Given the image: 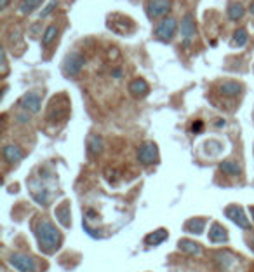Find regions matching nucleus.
Segmentation results:
<instances>
[{
    "mask_svg": "<svg viewBox=\"0 0 254 272\" xmlns=\"http://www.w3.org/2000/svg\"><path fill=\"white\" fill-rule=\"evenodd\" d=\"M35 234L39 239V246L44 253H54L61 246V234L50 220L42 218L35 225Z\"/></svg>",
    "mask_w": 254,
    "mask_h": 272,
    "instance_id": "obj_1",
    "label": "nucleus"
},
{
    "mask_svg": "<svg viewBox=\"0 0 254 272\" xmlns=\"http://www.w3.org/2000/svg\"><path fill=\"white\" fill-rule=\"evenodd\" d=\"M84 65H86V58L82 56L77 51H73V53L66 54L65 59H63V74L66 75V77H77V75L82 72Z\"/></svg>",
    "mask_w": 254,
    "mask_h": 272,
    "instance_id": "obj_2",
    "label": "nucleus"
},
{
    "mask_svg": "<svg viewBox=\"0 0 254 272\" xmlns=\"http://www.w3.org/2000/svg\"><path fill=\"white\" fill-rule=\"evenodd\" d=\"M9 263L19 272H39V263L30 255L12 253L9 257Z\"/></svg>",
    "mask_w": 254,
    "mask_h": 272,
    "instance_id": "obj_3",
    "label": "nucleus"
},
{
    "mask_svg": "<svg viewBox=\"0 0 254 272\" xmlns=\"http://www.w3.org/2000/svg\"><path fill=\"white\" fill-rule=\"evenodd\" d=\"M176 30H177V21L174 18H171V16H167V18H164L159 25H157L155 35H157V39L162 40V42H171L176 33Z\"/></svg>",
    "mask_w": 254,
    "mask_h": 272,
    "instance_id": "obj_4",
    "label": "nucleus"
},
{
    "mask_svg": "<svg viewBox=\"0 0 254 272\" xmlns=\"http://www.w3.org/2000/svg\"><path fill=\"white\" fill-rule=\"evenodd\" d=\"M138 161L145 166L155 164L159 161V147L154 142H145L138 148Z\"/></svg>",
    "mask_w": 254,
    "mask_h": 272,
    "instance_id": "obj_5",
    "label": "nucleus"
},
{
    "mask_svg": "<svg viewBox=\"0 0 254 272\" xmlns=\"http://www.w3.org/2000/svg\"><path fill=\"white\" fill-rule=\"evenodd\" d=\"M195 16L193 14H185L183 19H181V39H183V46L188 48L192 44V40L195 39Z\"/></svg>",
    "mask_w": 254,
    "mask_h": 272,
    "instance_id": "obj_6",
    "label": "nucleus"
},
{
    "mask_svg": "<svg viewBox=\"0 0 254 272\" xmlns=\"http://www.w3.org/2000/svg\"><path fill=\"white\" fill-rule=\"evenodd\" d=\"M19 107L30 114H39L42 107V98L37 91L24 93V95L19 98Z\"/></svg>",
    "mask_w": 254,
    "mask_h": 272,
    "instance_id": "obj_7",
    "label": "nucleus"
},
{
    "mask_svg": "<svg viewBox=\"0 0 254 272\" xmlns=\"http://www.w3.org/2000/svg\"><path fill=\"white\" fill-rule=\"evenodd\" d=\"M225 215L228 218L234 222L237 227L244 229V231H247V229H251V223H249V218L247 215L244 213V210L240 206H237V204H230V206L225 210Z\"/></svg>",
    "mask_w": 254,
    "mask_h": 272,
    "instance_id": "obj_8",
    "label": "nucleus"
},
{
    "mask_svg": "<svg viewBox=\"0 0 254 272\" xmlns=\"http://www.w3.org/2000/svg\"><path fill=\"white\" fill-rule=\"evenodd\" d=\"M172 2L171 0H150L146 6V14L150 19H157L166 16L169 11H171Z\"/></svg>",
    "mask_w": 254,
    "mask_h": 272,
    "instance_id": "obj_9",
    "label": "nucleus"
},
{
    "mask_svg": "<svg viewBox=\"0 0 254 272\" xmlns=\"http://www.w3.org/2000/svg\"><path fill=\"white\" fill-rule=\"evenodd\" d=\"M107 27L112 30V32L125 35V33H131L134 30V23H133V19L125 18V16H122V14H120V21H117V14H113L108 18Z\"/></svg>",
    "mask_w": 254,
    "mask_h": 272,
    "instance_id": "obj_10",
    "label": "nucleus"
},
{
    "mask_svg": "<svg viewBox=\"0 0 254 272\" xmlns=\"http://www.w3.org/2000/svg\"><path fill=\"white\" fill-rule=\"evenodd\" d=\"M68 112H70L68 101H65L63 105H58V98H54L53 103H50V107H49L47 119L49 121H59V119H65L66 116H68Z\"/></svg>",
    "mask_w": 254,
    "mask_h": 272,
    "instance_id": "obj_11",
    "label": "nucleus"
},
{
    "mask_svg": "<svg viewBox=\"0 0 254 272\" xmlns=\"http://www.w3.org/2000/svg\"><path fill=\"white\" fill-rule=\"evenodd\" d=\"M2 154H4V159H6L9 164H18L19 161H23V157H24L23 148L18 147V145H12V143L2 148Z\"/></svg>",
    "mask_w": 254,
    "mask_h": 272,
    "instance_id": "obj_12",
    "label": "nucleus"
},
{
    "mask_svg": "<svg viewBox=\"0 0 254 272\" xmlns=\"http://www.w3.org/2000/svg\"><path fill=\"white\" fill-rule=\"evenodd\" d=\"M209 241L214 244H223V243H228V232L226 229L223 227V225L219 223H213L209 229Z\"/></svg>",
    "mask_w": 254,
    "mask_h": 272,
    "instance_id": "obj_13",
    "label": "nucleus"
},
{
    "mask_svg": "<svg viewBox=\"0 0 254 272\" xmlns=\"http://www.w3.org/2000/svg\"><path fill=\"white\" fill-rule=\"evenodd\" d=\"M129 93L134 98H145V96H148V93H150V86H148V82H146L145 79L138 77V79L131 80Z\"/></svg>",
    "mask_w": 254,
    "mask_h": 272,
    "instance_id": "obj_14",
    "label": "nucleus"
},
{
    "mask_svg": "<svg viewBox=\"0 0 254 272\" xmlns=\"http://www.w3.org/2000/svg\"><path fill=\"white\" fill-rule=\"evenodd\" d=\"M219 95L221 96H226V98H237L242 93V84L235 82V80H226V82L219 84Z\"/></svg>",
    "mask_w": 254,
    "mask_h": 272,
    "instance_id": "obj_15",
    "label": "nucleus"
},
{
    "mask_svg": "<svg viewBox=\"0 0 254 272\" xmlns=\"http://www.w3.org/2000/svg\"><path fill=\"white\" fill-rule=\"evenodd\" d=\"M177 250L186 255H192V257H200L202 255V246L190 239H181L180 243H177Z\"/></svg>",
    "mask_w": 254,
    "mask_h": 272,
    "instance_id": "obj_16",
    "label": "nucleus"
},
{
    "mask_svg": "<svg viewBox=\"0 0 254 272\" xmlns=\"http://www.w3.org/2000/svg\"><path fill=\"white\" fill-rule=\"evenodd\" d=\"M219 171L225 173L226 176H239L240 173H242V166H240L237 161H223L221 164H219Z\"/></svg>",
    "mask_w": 254,
    "mask_h": 272,
    "instance_id": "obj_17",
    "label": "nucleus"
},
{
    "mask_svg": "<svg viewBox=\"0 0 254 272\" xmlns=\"http://www.w3.org/2000/svg\"><path fill=\"white\" fill-rule=\"evenodd\" d=\"M167 237H169V232L166 231V229H157V231L148 234V236L145 237V243L148 246H159V244H162Z\"/></svg>",
    "mask_w": 254,
    "mask_h": 272,
    "instance_id": "obj_18",
    "label": "nucleus"
},
{
    "mask_svg": "<svg viewBox=\"0 0 254 272\" xmlns=\"http://www.w3.org/2000/svg\"><path fill=\"white\" fill-rule=\"evenodd\" d=\"M87 150L91 155H99L103 152V140L98 134H91L87 138Z\"/></svg>",
    "mask_w": 254,
    "mask_h": 272,
    "instance_id": "obj_19",
    "label": "nucleus"
},
{
    "mask_svg": "<svg viewBox=\"0 0 254 272\" xmlns=\"http://www.w3.org/2000/svg\"><path fill=\"white\" fill-rule=\"evenodd\" d=\"M206 218H192V220H188V222L185 223V231L186 232H190V234H202L204 232V229H206Z\"/></svg>",
    "mask_w": 254,
    "mask_h": 272,
    "instance_id": "obj_20",
    "label": "nucleus"
},
{
    "mask_svg": "<svg viewBox=\"0 0 254 272\" xmlns=\"http://www.w3.org/2000/svg\"><path fill=\"white\" fill-rule=\"evenodd\" d=\"M56 218L59 220V223H61V225L70 227L71 220H70V206H68V202H63L61 206L56 208Z\"/></svg>",
    "mask_w": 254,
    "mask_h": 272,
    "instance_id": "obj_21",
    "label": "nucleus"
},
{
    "mask_svg": "<svg viewBox=\"0 0 254 272\" xmlns=\"http://www.w3.org/2000/svg\"><path fill=\"white\" fill-rule=\"evenodd\" d=\"M42 2H44V0H23V2L19 4V12L24 16L32 14V12H35L42 6Z\"/></svg>",
    "mask_w": 254,
    "mask_h": 272,
    "instance_id": "obj_22",
    "label": "nucleus"
},
{
    "mask_svg": "<svg viewBox=\"0 0 254 272\" xmlns=\"http://www.w3.org/2000/svg\"><path fill=\"white\" fill-rule=\"evenodd\" d=\"M244 6L240 2H234L230 4V7H228V18H230V21H240L244 18Z\"/></svg>",
    "mask_w": 254,
    "mask_h": 272,
    "instance_id": "obj_23",
    "label": "nucleus"
},
{
    "mask_svg": "<svg viewBox=\"0 0 254 272\" xmlns=\"http://www.w3.org/2000/svg\"><path fill=\"white\" fill-rule=\"evenodd\" d=\"M249 40V33L245 28H237L234 32V39H232V44L235 46V48H244L245 44H247Z\"/></svg>",
    "mask_w": 254,
    "mask_h": 272,
    "instance_id": "obj_24",
    "label": "nucleus"
},
{
    "mask_svg": "<svg viewBox=\"0 0 254 272\" xmlns=\"http://www.w3.org/2000/svg\"><path fill=\"white\" fill-rule=\"evenodd\" d=\"M58 33H59V30H58V27H54V25L45 28L44 35H42V48H49V46L56 40Z\"/></svg>",
    "mask_w": 254,
    "mask_h": 272,
    "instance_id": "obj_25",
    "label": "nucleus"
},
{
    "mask_svg": "<svg viewBox=\"0 0 254 272\" xmlns=\"http://www.w3.org/2000/svg\"><path fill=\"white\" fill-rule=\"evenodd\" d=\"M56 7H58V0H50V2L47 4V7H45V9L40 12V18H47L49 14H53Z\"/></svg>",
    "mask_w": 254,
    "mask_h": 272,
    "instance_id": "obj_26",
    "label": "nucleus"
},
{
    "mask_svg": "<svg viewBox=\"0 0 254 272\" xmlns=\"http://www.w3.org/2000/svg\"><path fill=\"white\" fill-rule=\"evenodd\" d=\"M202 127H204V122L197 121V122H193V124H192V131H193V133H200Z\"/></svg>",
    "mask_w": 254,
    "mask_h": 272,
    "instance_id": "obj_27",
    "label": "nucleus"
},
{
    "mask_svg": "<svg viewBox=\"0 0 254 272\" xmlns=\"http://www.w3.org/2000/svg\"><path fill=\"white\" fill-rule=\"evenodd\" d=\"M223 257H225V253H216V260L221 262V267H223V262H225V258H223ZM232 262H234V260H228V263H225V269H226V267H230Z\"/></svg>",
    "mask_w": 254,
    "mask_h": 272,
    "instance_id": "obj_28",
    "label": "nucleus"
},
{
    "mask_svg": "<svg viewBox=\"0 0 254 272\" xmlns=\"http://www.w3.org/2000/svg\"><path fill=\"white\" fill-rule=\"evenodd\" d=\"M0 58H2V70H4V75H6V72H7V58H6V51H2V53H0Z\"/></svg>",
    "mask_w": 254,
    "mask_h": 272,
    "instance_id": "obj_29",
    "label": "nucleus"
},
{
    "mask_svg": "<svg viewBox=\"0 0 254 272\" xmlns=\"http://www.w3.org/2000/svg\"><path fill=\"white\" fill-rule=\"evenodd\" d=\"M108 58H112V59L118 58V53H117V49H115V48H113V49H110V53H108Z\"/></svg>",
    "mask_w": 254,
    "mask_h": 272,
    "instance_id": "obj_30",
    "label": "nucleus"
},
{
    "mask_svg": "<svg viewBox=\"0 0 254 272\" xmlns=\"http://www.w3.org/2000/svg\"><path fill=\"white\" fill-rule=\"evenodd\" d=\"M7 4H9V0H0V9H6Z\"/></svg>",
    "mask_w": 254,
    "mask_h": 272,
    "instance_id": "obj_31",
    "label": "nucleus"
},
{
    "mask_svg": "<svg viewBox=\"0 0 254 272\" xmlns=\"http://www.w3.org/2000/svg\"><path fill=\"white\" fill-rule=\"evenodd\" d=\"M249 12H251V14L254 16V0L251 2V6H249Z\"/></svg>",
    "mask_w": 254,
    "mask_h": 272,
    "instance_id": "obj_32",
    "label": "nucleus"
},
{
    "mask_svg": "<svg viewBox=\"0 0 254 272\" xmlns=\"http://www.w3.org/2000/svg\"><path fill=\"white\" fill-rule=\"evenodd\" d=\"M216 126H218V127L225 126V121H221V119H219V121H218V122H216Z\"/></svg>",
    "mask_w": 254,
    "mask_h": 272,
    "instance_id": "obj_33",
    "label": "nucleus"
},
{
    "mask_svg": "<svg viewBox=\"0 0 254 272\" xmlns=\"http://www.w3.org/2000/svg\"><path fill=\"white\" fill-rule=\"evenodd\" d=\"M113 75H115V77H120L122 72H120V70H115V72H113Z\"/></svg>",
    "mask_w": 254,
    "mask_h": 272,
    "instance_id": "obj_34",
    "label": "nucleus"
},
{
    "mask_svg": "<svg viewBox=\"0 0 254 272\" xmlns=\"http://www.w3.org/2000/svg\"><path fill=\"white\" fill-rule=\"evenodd\" d=\"M251 215H252V220H254V206L251 208Z\"/></svg>",
    "mask_w": 254,
    "mask_h": 272,
    "instance_id": "obj_35",
    "label": "nucleus"
}]
</instances>
